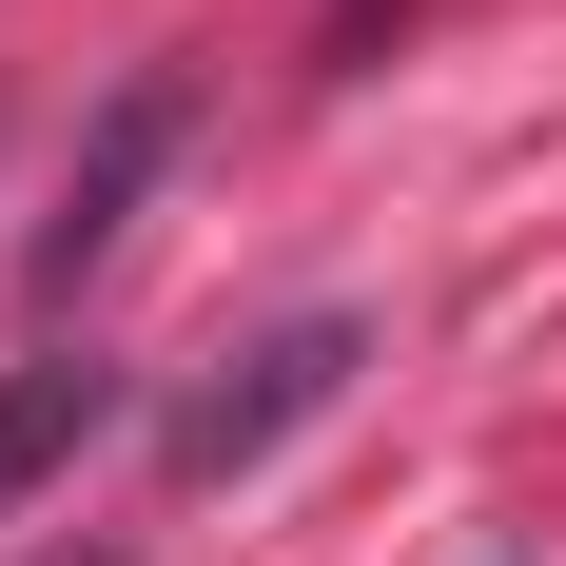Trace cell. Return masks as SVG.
Here are the masks:
<instances>
[{"label":"cell","instance_id":"cell-1","mask_svg":"<svg viewBox=\"0 0 566 566\" xmlns=\"http://www.w3.org/2000/svg\"><path fill=\"white\" fill-rule=\"evenodd\" d=\"M352 371H371V313H293V333H254V352L216 371V391H196V410L157 430V469H176V489H234V469H274L293 430H313V410L352 391Z\"/></svg>","mask_w":566,"mask_h":566},{"label":"cell","instance_id":"cell-2","mask_svg":"<svg viewBox=\"0 0 566 566\" xmlns=\"http://www.w3.org/2000/svg\"><path fill=\"white\" fill-rule=\"evenodd\" d=\"M176 137H196V78H176V59H137V78L98 98V137H78V176H59V216H40V254H20V293H78V274H98L117 234H137V196H157Z\"/></svg>","mask_w":566,"mask_h":566},{"label":"cell","instance_id":"cell-3","mask_svg":"<svg viewBox=\"0 0 566 566\" xmlns=\"http://www.w3.org/2000/svg\"><path fill=\"white\" fill-rule=\"evenodd\" d=\"M98 430H117V371H98V352H20V371H0V509H40Z\"/></svg>","mask_w":566,"mask_h":566}]
</instances>
